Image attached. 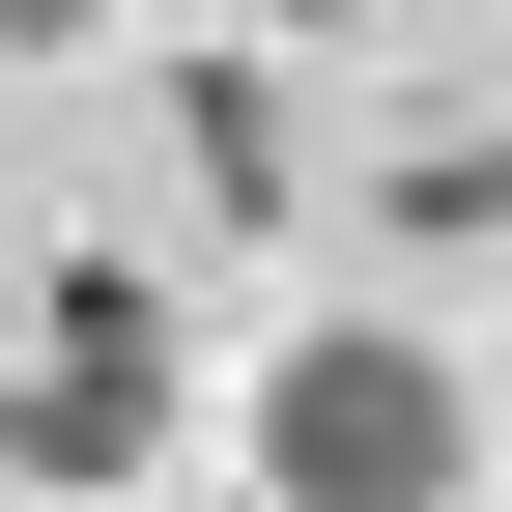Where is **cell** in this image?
<instances>
[{
  "instance_id": "obj_6",
  "label": "cell",
  "mask_w": 512,
  "mask_h": 512,
  "mask_svg": "<svg viewBox=\"0 0 512 512\" xmlns=\"http://www.w3.org/2000/svg\"><path fill=\"white\" fill-rule=\"evenodd\" d=\"M228 29H370V0H228Z\"/></svg>"
},
{
  "instance_id": "obj_3",
  "label": "cell",
  "mask_w": 512,
  "mask_h": 512,
  "mask_svg": "<svg viewBox=\"0 0 512 512\" xmlns=\"http://www.w3.org/2000/svg\"><path fill=\"white\" fill-rule=\"evenodd\" d=\"M143 143H171V200H200V228H313V114H285V57H256V29L171 57V86H143Z\"/></svg>"
},
{
  "instance_id": "obj_5",
  "label": "cell",
  "mask_w": 512,
  "mask_h": 512,
  "mask_svg": "<svg viewBox=\"0 0 512 512\" xmlns=\"http://www.w3.org/2000/svg\"><path fill=\"white\" fill-rule=\"evenodd\" d=\"M86 29H114V0H0V57H86Z\"/></svg>"
},
{
  "instance_id": "obj_2",
  "label": "cell",
  "mask_w": 512,
  "mask_h": 512,
  "mask_svg": "<svg viewBox=\"0 0 512 512\" xmlns=\"http://www.w3.org/2000/svg\"><path fill=\"white\" fill-rule=\"evenodd\" d=\"M256 484H285V512H456V484H484V399H456L427 342L342 313V342L256 370Z\"/></svg>"
},
{
  "instance_id": "obj_4",
  "label": "cell",
  "mask_w": 512,
  "mask_h": 512,
  "mask_svg": "<svg viewBox=\"0 0 512 512\" xmlns=\"http://www.w3.org/2000/svg\"><path fill=\"white\" fill-rule=\"evenodd\" d=\"M370 228L399 256H512V114H399L370 143Z\"/></svg>"
},
{
  "instance_id": "obj_7",
  "label": "cell",
  "mask_w": 512,
  "mask_h": 512,
  "mask_svg": "<svg viewBox=\"0 0 512 512\" xmlns=\"http://www.w3.org/2000/svg\"><path fill=\"white\" fill-rule=\"evenodd\" d=\"M484 427H512V399H484Z\"/></svg>"
},
{
  "instance_id": "obj_1",
  "label": "cell",
  "mask_w": 512,
  "mask_h": 512,
  "mask_svg": "<svg viewBox=\"0 0 512 512\" xmlns=\"http://www.w3.org/2000/svg\"><path fill=\"white\" fill-rule=\"evenodd\" d=\"M200 427V313H171V256L143 228H86V256H29L0 285V484H57V512H114Z\"/></svg>"
}]
</instances>
